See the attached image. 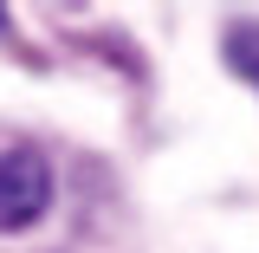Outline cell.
I'll list each match as a JSON object with an SVG mask.
<instances>
[{
	"label": "cell",
	"instance_id": "obj_1",
	"mask_svg": "<svg viewBox=\"0 0 259 253\" xmlns=\"http://www.w3.org/2000/svg\"><path fill=\"white\" fill-rule=\"evenodd\" d=\"M46 208H52V169H46V156L26 150V143L0 150V234L32 227Z\"/></svg>",
	"mask_w": 259,
	"mask_h": 253
},
{
	"label": "cell",
	"instance_id": "obj_2",
	"mask_svg": "<svg viewBox=\"0 0 259 253\" xmlns=\"http://www.w3.org/2000/svg\"><path fill=\"white\" fill-rule=\"evenodd\" d=\"M227 65H233L246 85H259V26H233L227 32Z\"/></svg>",
	"mask_w": 259,
	"mask_h": 253
}]
</instances>
